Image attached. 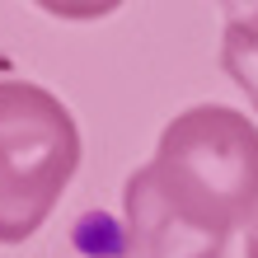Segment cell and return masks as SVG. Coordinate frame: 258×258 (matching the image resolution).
<instances>
[{
	"instance_id": "1",
	"label": "cell",
	"mask_w": 258,
	"mask_h": 258,
	"mask_svg": "<svg viewBox=\"0 0 258 258\" xmlns=\"http://www.w3.org/2000/svg\"><path fill=\"white\" fill-rule=\"evenodd\" d=\"M160 197L197 230L230 239L258 221V127L225 103H197L160 132L146 164Z\"/></svg>"
},
{
	"instance_id": "5",
	"label": "cell",
	"mask_w": 258,
	"mask_h": 258,
	"mask_svg": "<svg viewBox=\"0 0 258 258\" xmlns=\"http://www.w3.org/2000/svg\"><path fill=\"white\" fill-rule=\"evenodd\" d=\"M244 258H258V221L249 225V244H244Z\"/></svg>"
},
{
	"instance_id": "4",
	"label": "cell",
	"mask_w": 258,
	"mask_h": 258,
	"mask_svg": "<svg viewBox=\"0 0 258 258\" xmlns=\"http://www.w3.org/2000/svg\"><path fill=\"white\" fill-rule=\"evenodd\" d=\"M221 66L258 108V10L230 14L221 33Z\"/></svg>"
},
{
	"instance_id": "3",
	"label": "cell",
	"mask_w": 258,
	"mask_h": 258,
	"mask_svg": "<svg viewBox=\"0 0 258 258\" xmlns=\"http://www.w3.org/2000/svg\"><path fill=\"white\" fill-rule=\"evenodd\" d=\"M122 258H221L225 239L197 230L192 221H183L178 211L160 197L150 169L141 164L127 188H122Z\"/></svg>"
},
{
	"instance_id": "2",
	"label": "cell",
	"mask_w": 258,
	"mask_h": 258,
	"mask_svg": "<svg viewBox=\"0 0 258 258\" xmlns=\"http://www.w3.org/2000/svg\"><path fill=\"white\" fill-rule=\"evenodd\" d=\"M75 164L71 108L33 80H0V244H24L52 216Z\"/></svg>"
}]
</instances>
